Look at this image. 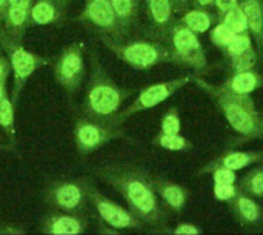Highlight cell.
I'll list each match as a JSON object with an SVG mask.
<instances>
[{
  "label": "cell",
  "mask_w": 263,
  "mask_h": 235,
  "mask_svg": "<svg viewBox=\"0 0 263 235\" xmlns=\"http://www.w3.org/2000/svg\"><path fill=\"white\" fill-rule=\"evenodd\" d=\"M6 94V89H5V85H2L0 83V103H2V99H3V95ZM2 131V129H0Z\"/></svg>",
  "instance_id": "60d3db41"
},
{
  "label": "cell",
  "mask_w": 263,
  "mask_h": 235,
  "mask_svg": "<svg viewBox=\"0 0 263 235\" xmlns=\"http://www.w3.org/2000/svg\"><path fill=\"white\" fill-rule=\"evenodd\" d=\"M259 54L257 49H250L247 52H242L239 55H233V57H223L222 62H219L216 65V68L225 71L227 74H233V72H242V71H251L256 69L259 65Z\"/></svg>",
  "instance_id": "603a6c76"
},
{
  "label": "cell",
  "mask_w": 263,
  "mask_h": 235,
  "mask_svg": "<svg viewBox=\"0 0 263 235\" xmlns=\"http://www.w3.org/2000/svg\"><path fill=\"white\" fill-rule=\"evenodd\" d=\"M0 151H12V145H0Z\"/></svg>",
  "instance_id": "b9f144b4"
},
{
  "label": "cell",
  "mask_w": 263,
  "mask_h": 235,
  "mask_svg": "<svg viewBox=\"0 0 263 235\" xmlns=\"http://www.w3.org/2000/svg\"><path fill=\"white\" fill-rule=\"evenodd\" d=\"M85 45L74 42L65 46L54 60V75L68 95H74L85 79Z\"/></svg>",
  "instance_id": "9c48e42d"
},
{
  "label": "cell",
  "mask_w": 263,
  "mask_h": 235,
  "mask_svg": "<svg viewBox=\"0 0 263 235\" xmlns=\"http://www.w3.org/2000/svg\"><path fill=\"white\" fill-rule=\"evenodd\" d=\"M219 22L225 23L227 26H230L234 32L240 34V32H247L248 31V22H247V15L239 5H236L234 8H231L230 11H227L223 15H220L217 18Z\"/></svg>",
  "instance_id": "83f0119b"
},
{
  "label": "cell",
  "mask_w": 263,
  "mask_h": 235,
  "mask_svg": "<svg viewBox=\"0 0 263 235\" xmlns=\"http://www.w3.org/2000/svg\"><path fill=\"white\" fill-rule=\"evenodd\" d=\"M14 109H15V105L6 92L2 99V103H0V129L6 134V137L9 139V145H12V146L17 142Z\"/></svg>",
  "instance_id": "d4e9b609"
},
{
  "label": "cell",
  "mask_w": 263,
  "mask_h": 235,
  "mask_svg": "<svg viewBox=\"0 0 263 235\" xmlns=\"http://www.w3.org/2000/svg\"><path fill=\"white\" fill-rule=\"evenodd\" d=\"M173 5L177 14H183L190 8V0H173Z\"/></svg>",
  "instance_id": "74e56055"
},
{
  "label": "cell",
  "mask_w": 263,
  "mask_h": 235,
  "mask_svg": "<svg viewBox=\"0 0 263 235\" xmlns=\"http://www.w3.org/2000/svg\"><path fill=\"white\" fill-rule=\"evenodd\" d=\"M163 42L170 46L173 65L188 68L194 71L196 75L205 77L210 74L211 65L208 62L205 48L196 32L176 22L168 31Z\"/></svg>",
  "instance_id": "5b68a950"
},
{
  "label": "cell",
  "mask_w": 263,
  "mask_h": 235,
  "mask_svg": "<svg viewBox=\"0 0 263 235\" xmlns=\"http://www.w3.org/2000/svg\"><path fill=\"white\" fill-rule=\"evenodd\" d=\"M220 86L234 94L250 95V94L256 92L257 89L263 88V74L257 72L256 69L233 72V74L227 75V79L222 82Z\"/></svg>",
  "instance_id": "ac0fdd59"
},
{
  "label": "cell",
  "mask_w": 263,
  "mask_h": 235,
  "mask_svg": "<svg viewBox=\"0 0 263 235\" xmlns=\"http://www.w3.org/2000/svg\"><path fill=\"white\" fill-rule=\"evenodd\" d=\"M256 163H263V151H237L230 149L220 154L219 157L213 159L206 166H225L233 171H240Z\"/></svg>",
  "instance_id": "d6986e66"
},
{
  "label": "cell",
  "mask_w": 263,
  "mask_h": 235,
  "mask_svg": "<svg viewBox=\"0 0 263 235\" xmlns=\"http://www.w3.org/2000/svg\"><path fill=\"white\" fill-rule=\"evenodd\" d=\"M253 42H254V40H253V35L250 34V31L240 32V34H237V35L234 37V40H233L227 48L222 49V54H223V57L239 55V54H242V52H247V51L253 49V48H254Z\"/></svg>",
  "instance_id": "f546056e"
},
{
  "label": "cell",
  "mask_w": 263,
  "mask_h": 235,
  "mask_svg": "<svg viewBox=\"0 0 263 235\" xmlns=\"http://www.w3.org/2000/svg\"><path fill=\"white\" fill-rule=\"evenodd\" d=\"M240 188L233 183V185H219V183H214V188H213V194H214V199L220 203H231L236 195L239 194Z\"/></svg>",
  "instance_id": "d6a6232c"
},
{
  "label": "cell",
  "mask_w": 263,
  "mask_h": 235,
  "mask_svg": "<svg viewBox=\"0 0 263 235\" xmlns=\"http://www.w3.org/2000/svg\"><path fill=\"white\" fill-rule=\"evenodd\" d=\"M111 3L119 22L126 31H129V28L137 22L140 0H111Z\"/></svg>",
  "instance_id": "484cf974"
},
{
  "label": "cell",
  "mask_w": 263,
  "mask_h": 235,
  "mask_svg": "<svg viewBox=\"0 0 263 235\" xmlns=\"http://www.w3.org/2000/svg\"><path fill=\"white\" fill-rule=\"evenodd\" d=\"M96 174L122 195L128 208L145 225L156 228L153 231L154 234H160L168 226V214L159 203L151 174L125 163L102 165L96 168Z\"/></svg>",
  "instance_id": "6da1fadb"
},
{
  "label": "cell",
  "mask_w": 263,
  "mask_h": 235,
  "mask_svg": "<svg viewBox=\"0 0 263 235\" xmlns=\"http://www.w3.org/2000/svg\"><path fill=\"white\" fill-rule=\"evenodd\" d=\"M199 174H210L213 177L214 183L219 185H233L237 183V174L236 171L225 168V166H203Z\"/></svg>",
  "instance_id": "4dcf8cb0"
},
{
  "label": "cell",
  "mask_w": 263,
  "mask_h": 235,
  "mask_svg": "<svg viewBox=\"0 0 263 235\" xmlns=\"http://www.w3.org/2000/svg\"><path fill=\"white\" fill-rule=\"evenodd\" d=\"M68 0H35L29 12V25H59L66 18Z\"/></svg>",
  "instance_id": "e0dca14e"
},
{
  "label": "cell",
  "mask_w": 263,
  "mask_h": 235,
  "mask_svg": "<svg viewBox=\"0 0 263 235\" xmlns=\"http://www.w3.org/2000/svg\"><path fill=\"white\" fill-rule=\"evenodd\" d=\"M8 12V0H0V25L3 23Z\"/></svg>",
  "instance_id": "ab89813d"
},
{
  "label": "cell",
  "mask_w": 263,
  "mask_h": 235,
  "mask_svg": "<svg viewBox=\"0 0 263 235\" xmlns=\"http://www.w3.org/2000/svg\"><path fill=\"white\" fill-rule=\"evenodd\" d=\"M88 199L94 206L99 219L103 225L116 228L119 231H142L145 223L131 211L117 205L106 195H103L89 180H88Z\"/></svg>",
  "instance_id": "8fae6325"
},
{
  "label": "cell",
  "mask_w": 263,
  "mask_h": 235,
  "mask_svg": "<svg viewBox=\"0 0 263 235\" xmlns=\"http://www.w3.org/2000/svg\"><path fill=\"white\" fill-rule=\"evenodd\" d=\"M34 2L35 0H8V6H20V8L31 9Z\"/></svg>",
  "instance_id": "f35d334b"
},
{
  "label": "cell",
  "mask_w": 263,
  "mask_h": 235,
  "mask_svg": "<svg viewBox=\"0 0 263 235\" xmlns=\"http://www.w3.org/2000/svg\"><path fill=\"white\" fill-rule=\"evenodd\" d=\"M203 232L202 228H199L196 223H190V222H183L179 223L176 228L168 229V226L165 229H162L160 234H171V235H200Z\"/></svg>",
  "instance_id": "836d02e7"
},
{
  "label": "cell",
  "mask_w": 263,
  "mask_h": 235,
  "mask_svg": "<svg viewBox=\"0 0 263 235\" xmlns=\"http://www.w3.org/2000/svg\"><path fill=\"white\" fill-rule=\"evenodd\" d=\"M72 137L77 152L82 157H86L112 140L126 139V134L120 125H116L112 122L96 120L83 114L77 117L74 123Z\"/></svg>",
  "instance_id": "8992f818"
},
{
  "label": "cell",
  "mask_w": 263,
  "mask_h": 235,
  "mask_svg": "<svg viewBox=\"0 0 263 235\" xmlns=\"http://www.w3.org/2000/svg\"><path fill=\"white\" fill-rule=\"evenodd\" d=\"M129 91L120 88L106 72L97 52H91V72L83 99V114L103 122H111L122 109Z\"/></svg>",
  "instance_id": "3957f363"
},
{
  "label": "cell",
  "mask_w": 263,
  "mask_h": 235,
  "mask_svg": "<svg viewBox=\"0 0 263 235\" xmlns=\"http://www.w3.org/2000/svg\"><path fill=\"white\" fill-rule=\"evenodd\" d=\"M145 11L151 23V37L163 42L168 31L176 23L173 0H145Z\"/></svg>",
  "instance_id": "5bb4252c"
},
{
  "label": "cell",
  "mask_w": 263,
  "mask_h": 235,
  "mask_svg": "<svg viewBox=\"0 0 263 235\" xmlns=\"http://www.w3.org/2000/svg\"><path fill=\"white\" fill-rule=\"evenodd\" d=\"M260 140H263V112H260Z\"/></svg>",
  "instance_id": "7bdbcfd3"
},
{
  "label": "cell",
  "mask_w": 263,
  "mask_h": 235,
  "mask_svg": "<svg viewBox=\"0 0 263 235\" xmlns=\"http://www.w3.org/2000/svg\"><path fill=\"white\" fill-rule=\"evenodd\" d=\"M190 6L213 9V8H216V0H190Z\"/></svg>",
  "instance_id": "d590c367"
},
{
  "label": "cell",
  "mask_w": 263,
  "mask_h": 235,
  "mask_svg": "<svg viewBox=\"0 0 263 235\" xmlns=\"http://www.w3.org/2000/svg\"><path fill=\"white\" fill-rule=\"evenodd\" d=\"M153 146L162 148L165 151H171V152H190L193 151L194 145L190 139H186L185 135L179 134H165L162 131H159V134L151 140Z\"/></svg>",
  "instance_id": "cb8c5ba5"
},
{
  "label": "cell",
  "mask_w": 263,
  "mask_h": 235,
  "mask_svg": "<svg viewBox=\"0 0 263 235\" xmlns=\"http://www.w3.org/2000/svg\"><path fill=\"white\" fill-rule=\"evenodd\" d=\"M217 18L219 15H216L211 9L191 6L182 14V17L177 22L199 35V34L210 31L214 26V23H217Z\"/></svg>",
  "instance_id": "44dd1931"
},
{
  "label": "cell",
  "mask_w": 263,
  "mask_h": 235,
  "mask_svg": "<svg viewBox=\"0 0 263 235\" xmlns=\"http://www.w3.org/2000/svg\"><path fill=\"white\" fill-rule=\"evenodd\" d=\"M102 43L128 66L146 71L160 63H173L170 46L157 38L116 40L108 35H100Z\"/></svg>",
  "instance_id": "277c9868"
},
{
  "label": "cell",
  "mask_w": 263,
  "mask_h": 235,
  "mask_svg": "<svg viewBox=\"0 0 263 235\" xmlns=\"http://www.w3.org/2000/svg\"><path fill=\"white\" fill-rule=\"evenodd\" d=\"M228 206L236 222L242 228H256L263 225V206L257 202V199L251 197L245 191L240 189Z\"/></svg>",
  "instance_id": "9a60e30c"
},
{
  "label": "cell",
  "mask_w": 263,
  "mask_h": 235,
  "mask_svg": "<svg viewBox=\"0 0 263 235\" xmlns=\"http://www.w3.org/2000/svg\"><path fill=\"white\" fill-rule=\"evenodd\" d=\"M76 20L92 26L99 35H108L116 40H123L129 32L119 22L111 0H85L83 9Z\"/></svg>",
  "instance_id": "7c38bea8"
},
{
  "label": "cell",
  "mask_w": 263,
  "mask_h": 235,
  "mask_svg": "<svg viewBox=\"0 0 263 235\" xmlns=\"http://www.w3.org/2000/svg\"><path fill=\"white\" fill-rule=\"evenodd\" d=\"M239 188L251 197L263 200V163L257 165L242 177Z\"/></svg>",
  "instance_id": "4316f807"
},
{
  "label": "cell",
  "mask_w": 263,
  "mask_h": 235,
  "mask_svg": "<svg viewBox=\"0 0 263 235\" xmlns=\"http://www.w3.org/2000/svg\"><path fill=\"white\" fill-rule=\"evenodd\" d=\"M151 180H153L156 194L163 202V205L170 211H173L176 214H182V211L185 209V206L188 203L190 191L183 185H179V183L171 182L160 175H151Z\"/></svg>",
  "instance_id": "2e32d148"
},
{
  "label": "cell",
  "mask_w": 263,
  "mask_h": 235,
  "mask_svg": "<svg viewBox=\"0 0 263 235\" xmlns=\"http://www.w3.org/2000/svg\"><path fill=\"white\" fill-rule=\"evenodd\" d=\"M29 12L31 9L20 6H8L6 17L3 20L2 31L15 42H22L25 31L29 25Z\"/></svg>",
  "instance_id": "7402d4cb"
},
{
  "label": "cell",
  "mask_w": 263,
  "mask_h": 235,
  "mask_svg": "<svg viewBox=\"0 0 263 235\" xmlns=\"http://www.w3.org/2000/svg\"><path fill=\"white\" fill-rule=\"evenodd\" d=\"M194 77H196V74H186V75H180V77H176V79H171L166 82H159V83L145 86L143 89H140V92L134 99V102L129 106H126L125 109H120L111 122L122 126V123L126 122L128 119H131L133 115H136L142 111L156 108L157 105L168 100L171 95H174L177 91H180L186 85L194 83Z\"/></svg>",
  "instance_id": "ba28073f"
},
{
  "label": "cell",
  "mask_w": 263,
  "mask_h": 235,
  "mask_svg": "<svg viewBox=\"0 0 263 235\" xmlns=\"http://www.w3.org/2000/svg\"><path fill=\"white\" fill-rule=\"evenodd\" d=\"M89 220L83 212L51 211L42 220V232L46 235H80L88 229Z\"/></svg>",
  "instance_id": "4fadbf2b"
},
{
  "label": "cell",
  "mask_w": 263,
  "mask_h": 235,
  "mask_svg": "<svg viewBox=\"0 0 263 235\" xmlns=\"http://www.w3.org/2000/svg\"><path fill=\"white\" fill-rule=\"evenodd\" d=\"M182 129L180 111L177 106H171L160 119V131L165 134H179Z\"/></svg>",
  "instance_id": "1f68e13d"
},
{
  "label": "cell",
  "mask_w": 263,
  "mask_h": 235,
  "mask_svg": "<svg viewBox=\"0 0 263 235\" xmlns=\"http://www.w3.org/2000/svg\"><path fill=\"white\" fill-rule=\"evenodd\" d=\"M240 0H216V11L217 15H223L227 11H230L231 8H234L236 5H239Z\"/></svg>",
  "instance_id": "e575fe53"
},
{
  "label": "cell",
  "mask_w": 263,
  "mask_h": 235,
  "mask_svg": "<svg viewBox=\"0 0 263 235\" xmlns=\"http://www.w3.org/2000/svg\"><path fill=\"white\" fill-rule=\"evenodd\" d=\"M240 6L247 15L248 31L256 43L259 58L263 60V0H240Z\"/></svg>",
  "instance_id": "ffe728a7"
},
{
  "label": "cell",
  "mask_w": 263,
  "mask_h": 235,
  "mask_svg": "<svg viewBox=\"0 0 263 235\" xmlns=\"http://www.w3.org/2000/svg\"><path fill=\"white\" fill-rule=\"evenodd\" d=\"M0 46L6 52V55L9 58V65L12 68V77L14 79H12L11 100L14 102V105H17L20 92L25 88L29 77L37 69L45 66L48 63V60L45 57L35 54V52H31V51L25 49L20 45V42H15L11 37H8L2 29H0Z\"/></svg>",
  "instance_id": "52a82bcc"
},
{
  "label": "cell",
  "mask_w": 263,
  "mask_h": 235,
  "mask_svg": "<svg viewBox=\"0 0 263 235\" xmlns=\"http://www.w3.org/2000/svg\"><path fill=\"white\" fill-rule=\"evenodd\" d=\"M9 68H11V65L3 57H0V83L2 85L6 83V79L9 75Z\"/></svg>",
  "instance_id": "8d00e7d4"
},
{
  "label": "cell",
  "mask_w": 263,
  "mask_h": 235,
  "mask_svg": "<svg viewBox=\"0 0 263 235\" xmlns=\"http://www.w3.org/2000/svg\"><path fill=\"white\" fill-rule=\"evenodd\" d=\"M236 35H237V32H234L230 26H227L225 23H222V22H219V20H217V23L210 29V40H211V43H213L214 46H217L220 51H222L223 48H227V46L234 40Z\"/></svg>",
  "instance_id": "f1b7e54d"
},
{
  "label": "cell",
  "mask_w": 263,
  "mask_h": 235,
  "mask_svg": "<svg viewBox=\"0 0 263 235\" xmlns=\"http://www.w3.org/2000/svg\"><path fill=\"white\" fill-rule=\"evenodd\" d=\"M45 202L57 211L83 212L88 199V180H52L43 191Z\"/></svg>",
  "instance_id": "30bf717a"
},
{
  "label": "cell",
  "mask_w": 263,
  "mask_h": 235,
  "mask_svg": "<svg viewBox=\"0 0 263 235\" xmlns=\"http://www.w3.org/2000/svg\"><path fill=\"white\" fill-rule=\"evenodd\" d=\"M194 83L216 103L228 125L240 137L236 145L260 140V112L250 95L230 92L220 85L210 83L202 75H196Z\"/></svg>",
  "instance_id": "7a4b0ae2"
}]
</instances>
